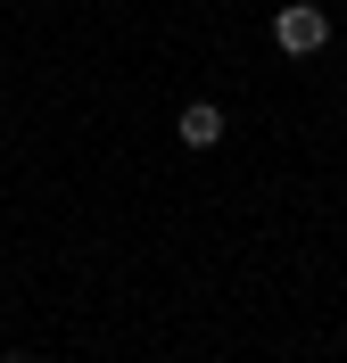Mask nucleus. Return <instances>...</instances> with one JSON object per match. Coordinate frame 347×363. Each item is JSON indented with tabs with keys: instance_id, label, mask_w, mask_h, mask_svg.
<instances>
[{
	"instance_id": "nucleus-1",
	"label": "nucleus",
	"mask_w": 347,
	"mask_h": 363,
	"mask_svg": "<svg viewBox=\"0 0 347 363\" xmlns=\"http://www.w3.org/2000/svg\"><path fill=\"white\" fill-rule=\"evenodd\" d=\"M323 42H331V9H314V0H290V9H273V50H290V58H314Z\"/></svg>"
},
{
	"instance_id": "nucleus-2",
	"label": "nucleus",
	"mask_w": 347,
	"mask_h": 363,
	"mask_svg": "<svg viewBox=\"0 0 347 363\" xmlns=\"http://www.w3.org/2000/svg\"><path fill=\"white\" fill-rule=\"evenodd\" d=\"M174 140H182V149H215V140H224V108H215V99H190V108L174 116Z\"/></svg>"
},
{
	"instance_id": "nucleus-3",
	"label": "nucleus",
	"mask_w": 347,
	"mask_h": 363,
	"mask_svg": "<svg viewBox=\"0 0 347 363\" xmlns=\"http://www.w3.org/2000/svg\"><path fill=\"white\" fill-rule=\"evenodd\" d=\"M0 363H42V355H0Z\"/></svg>"
},
{
	"instance_id": "nucleus-4",
	"label": "nucleus",
	"mask_w": 347,
	"mask_h": 363,
	"mask_svg": "<svg viewBox=\"0 0 347 363\" xmlns=\"http://www.w3.org/2000/svg\"><path fill=\"white\" fill-rule=\"evenodd\" d=\"M0 339H9V322H0Z\"/></svg>"
}]
</instances>
